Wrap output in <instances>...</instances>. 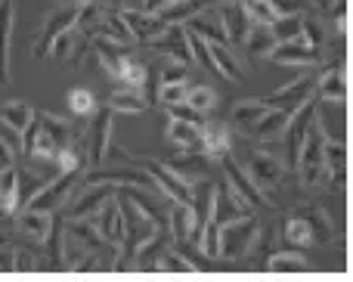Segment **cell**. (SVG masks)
I'll return each instance as SVG.
<instances>
[{"instance_id":"cell-1","label":"cell","mask_w":353,"mask_h":282,"mask_svg":"<svg viewBox=\"0 0 353 282\" xmlns=\"http://www.w3.org/2000/svg\"><path fill=\"white\" fill-rule=\"evenodd\" d=\"M325 134L316 121V112H313V121L307 128V137H304V146H301V155H298V165L294 171L301 174V183L304 190L310 192H335V183H332L329 171H325Z\"/></svg>"},{"instance_id":"cell-2","label":"cell","mask_w":353,"mask_h":282,"mask_svg":"<svg viewBox=\"0 0 353 282\" xmlns=\"http://www.w3.org/2000/svg\"><path fill=\"white\" fill-rule=\"evenodd\" d=\"M261 239V221L257 214L232 217L217 227V258L223 261H239L254 248V242Z\"/></svg>"},{"instance_id":"cell-3","label":"cell","mask_w":353,"mask_h":282,"mask_svg":"<svg viewBox=\"0 0 353 282\" xmlns=\"http://www.w3.org/2000/svg\"><path fill=\"white\" fill-rule=\"evenodd\" d=\"M112 121H115V112L109 105H103L87 118V128H84V165L87 168H99L109 155L112 146Z\"/></svg>"},{"instance_id":"cell-4","label":"cell","mask_w":353,"mask_h":282,"mask_svg":"<svg viewBox=\"0 0 353 282\" xmlns=\"http://www.w3.org/2000/svg\"><path fill=\"white\" fill-rule=\"evenodd\" d=\"M81 174H84V171H59L53 180H43V186L28 199V202H25V208L56 214L59 208H65L68 196H72L74 186L81 183Z\"/></svg>"},{"instance_id":"cell-5","label":"cell","mask_w":353,"mask_h":282,"mask_svg":"<svg viewBox=\"0 0 353 282\" xmlns=\"http://www.w3.org/2000/svg\"><path fill=\"white\" fill-rule=\"evenodd\" d=\"M115 199L121 205V217H124V245H121V258H134V252L149 239V236L159 230V223L149 214H143L134 202H130L124 192L115 190Z\"/></svg>"},{"instance_id":"cell-6","label":"cell","mask_w":353,"mask_h":282,"mask_svg":"<svg viewBox=\"0 0 353 282\" xmlns=\"http://www.w3.org/2000/svg\"><path fill=\"white\" fill-rule=\"evenodd\" d=\"M78 12H81V3H68V0H65V6H56V10H50L47 19H43V25H41V31H37V37H34L31 56H34V59H43V56H50L56 37H62L65 31L74 28V22H78Z\"/></svg>"},{"instance_id":"cell-7","label":"cell","mask_w":353,"mask_h":282,"mask_svg":"<svg viewBox=\"0 0 353 282\" xmlns=\"http://www.w3.org/2000/svg\"><path fill=\"white\" fill-rule=\"evenodd\" d=\"M245 174L254 180L257 190H263L270 196V192L282 183V177H285V165H282L279 155L263 152V149H251L248 161H245ZM270 199H273V196H270ZM273 202H276V199H273Z\"/></svg>"},{"instance_id":"cell-8","label":"cell","mask_w":353,"mask_h":282,"mask_svg":"<svg viewBox=\"0 0 353 282\" xmlns=\"http://www.w3.org/2000/svg\"><path fill=\"white\" fill-rule=\"evenodd\" d=\"M112 196H115V186L84 183V180H81V183L74 186L72 202H68V208L62 211V217H65V221H74V217H97V211L103 208Z\"/></svg>"},{"instance_id":"cell-9","label":"cell","mask_w":353,"mask_h":282,"mask_svg":"<svg viewBox=\"0 0 353 282\" xmlns=\"http://www.w3.org/2000/svg\"><path fill=\"white\" fill-rule=\"evenodd\" d=\"M65 233L68 239H74L78 245H84L90 254H97V258H121V248H115L112 242L103 239V233L97 230V223H93V217H74V221H65Z\"/></svg>"},{"instance_id":"cell-10","label":"cell","mask_w":353,"mask_h":282,"mask_svg":"<svg viewBox=\"0 0 353 282\" xmlns=\"http://www.w3.org/2000/svg\"><path fill=\"white\" fill-rule=\"evenodd\" d=\"M220 165H223V174H226V183H230V190L236 192V196H242L254 211H261V208H276L273 199H270L263 190H257L254 180L245 174V168H239L236 161L230 159V155H223V159H220Z\"/></svg>"},{"instance_id":"cell-11","label":"cell","mask_w":353,"mask_h":282,"mask_svg":"<svg viewBox=\"0 0 353 282\" xmlns=\"http://www.w3.org/2000/svg\"><path fill=\"white\" fill-rule=\"evenodd\" d=\"M267 59H273L276 66H313L316 68L325 62V53L310 47V43H304L301 37H294V41H279L270 50Z\"/></svg>"},{"instance_id":"cell-12","label":"cell","mask_w":353,"mask_h":282,"mask_svg":"<svg viewBox=\"0 0 353 282\" xmlns=\"http://www.w3.org/2000/svg\"><path fill=\"white\" fill-rule=\"evenodd\" d=\"M313 72H307V74H301V78H294L292 84H285V87H279V90H273L263 103L270 105V109H285L288 115H292L298 105H304L307 99H313Z\"/></svg>"},{"instance_id":"cell-13","label":"cell","mask_w":353,"mask_h":282,"mask_svg":"<svg viewBox=\"0 0 353 282\" xmlns=\"http://www.w3.org/2000/svg\"><path fill=\"white\" fill-rule=\"evenodd\" d=\"M146 47H152L159 56H168V59H176L183 62V66H192V50H189V31L186 25H168L165 31H161L159 37H155L152 43H146Z\"/></svg>"},{"instance_id":"cell-14","label":"cell","mask_w":353,"mask_h":282,"mask_svg":"<svg viewBox=\"0 0 353 282\" xmlns=\"http://www.w3.org/2000/svg\"><path fill=\"white\" fill-rule=\"evenodd\" d=\"M217 19H220V25H223V31H226L230 47H242L248 28L254 25L248 19V12H245L242 0H223V3H217Z\"/></svg>"},{"instance_id":"cell-15","label":"cell","mask_w":353,"mask_h":282,"mask_svg":"<svg viewBox=\"0 0 353 282\" xmlns=\"http://www.w3.org/2000/svg\"><path fill=\"white\" fill-rule=\"evenodd\" d=\"M199 152H205L211 161H220L232 152V128L226 121H205L199 137Z\"/></svg>"},{"instance_id":"cell-16","label":"cell","mask_w":353,"mask_h":282,"mask_svg":"<svg viewBox=\"0 0 353 282\" xmlns=\"http://www.w3.org/2000/svg\"><path fill=\"white\" fill-rule=\"evenodd\" d=\"M124 19V25H128V31L134 34V43H152L155 37L161 34V31L168 28L165 22H161L155 12H143L140 6H130V10H118Z\"/></svg>"},{"instance_id":"cell-17","label":"cell","mask_w":353,"mask_h":282,"mask_svg":"<svg viewBox=\"0 0 353 282\" xmlns=\"http://www.w3.org/2000/svg\"><path fill=\"white\" fill-rule=\"evenodd\" d=\"M313 97L316 99H325V103H335V105H344L347 99V74L344 68L332 66L313 81Z\"/></svg>"},{"instance_id":"cell-18","label":"cell","mask_w":353,"mask_h":282,"mask_svg":"<svg viewBox=\"0 0 353 282\" xmlns=\"http://www.w3.org/2000/svg\"><path fill=\"white\" fill-rule=\"evenodd\" d=\"M12 221H16L19 233H22L25 239L37 242V245H43V239H47L50 230H53V214H47V211H34V208L16 211Z\"/></svg>"},{"instance_id":"cell-19","label":"cell","mask_w":353,"mask_h":282,"mask_svg":"<svg viewBox=\"0 0 353 282\" xmlns=\"http://www.w3.org/2000/svg\"><path fill=\"white\" fill-rule=\"evenodd\" d=\"M97 230L103 233V239L112 242L115 248L124 245V217H121V205H118L115 196L97 211Z\"/></svg>"},{"instance_id":"cell-20","label":"cell","mask_w":353,"mask_h":282,"mask_svg":"<svg viewBox=\"0 0 353 282\" xmlns=\"http://www.w3.org/2000/svg\"><path fill=\"white\" fill-rule=\"evenodd\" d=\"M294 214H298L301 221L307 223V230H310L313 242L325 245V242L335 239V223H332V217L325 214L323 208H316V205H310V202H301L298 208H294Z\"/></svg>"},{"instance_id":"cell-21","label":"cell","mask_w":353,"mask_h":282,"mask_svg":"<svg viewBox=\"0 0 353 282\" xmlns=\"http://www.w3.org/2000/svg\"><path fill=\"white\" fill-rule=\"evenodd\" d=\"M12 25H16V0H0V84L10 81Z\"/></svg>"},{"instance_id":"cell-22","label":"cell","mask_w":353,"mask_h":282,"mask_svg":"<svg viewBox=\"0 0 353 282\" xmlns=\"http://www.w3.org/2000/svg\"><path fill=\"white\" fill-rule=\"evenodd\" d=\"M288 118H292V115H288L285 109H270V105H267V112H263V115L251 124L248 134L254 137V140H261V143H273V140H279V137H282Z\"/></svg>"},{"instance_id":"cell-23","label":"cell","mask_w":353,"mask_h":282,"mask_svg":"<svg viewBox=\"0 0 353 282\" xmlns=\"http://www.w3.org/2000/svg\"><path fill=\"white\" fill-rule=\"evenodd\" d=\"M205 43H208V56H211L214 72L223 74L226 81H242L245 78V68L239 66L232 47H226V43H217V41H205Z\"/></svg>"},{"instance_id":"cell-24","label":"cell","mask_w":353,"mask_h":282,"mask_svg":"<svg viewBox=\"0 0 353 282\" xmlns=\"http://www.w3.org/2000/svg\"><path fill=\"white\" fill-rule=\"evenodd\" d=\"M31 121H34V109L25 99H6V103H0V124L6 130L22 137Z\"/></svg>"},{"instance_id":"cell-25","label":"cell","mask_w":353,"mask_h":282,"mask_svg":"<svg viewBox=\"0 0 353 282\" xmlns=\"http://www.w3.org/2000/svg\"><path fill=\"white\" fill-rule=\"evenodd\" d=\"M105 105H109L112 112H124V115H140V112L149 109L143 90H137V87H121V84L109 93V103Z\"/></svg>"},{"instance_id":"cell-26","label":"cell","mask_w":353,"mask_h":282,"mask_svg":"<svg viewBox=\"0 0 353 282\" xmlns=\"http://www.w3.org/2000/svg\"><path fill=\"white\" fill-rule=\"evenodd\" d=\"M301 41L325 53V43H329V28H325L323 10H310V12H304V16H301Z\"/></svg>"},{"instance_id":"cell-27","label":"cell","mask_w":353,"mask_h":282,"mask_svg":"<svg viewBox=\"0 0 353 282\" xmlns=\"http://www.w3.org/2000/svg\"><path fill=\"white\" fill-rule=\"evenodd\" d=\"M97 34H103V37H109V41H115L118 47H134V34L128 31V25H124L121 12L112 10V6H105L103 19H99V25H97Z\"/></svg>"},{"instance_id":"cell-28","label":"cell","mask_w":353,"mask_h":282,"mask_svg":"<svg viewBox=\"0 0 353 282\" xmlns=\"http://www.w3.org/2000/svg\"><path fill=\"white\" fill-rule=\"evenodd\" d=\"M273 47H276V37H273V31H270V25H251L248 34H245V41H242V50L251 56V59H263V56H270Z\"/></svg>"},{"instance_id":"cell-29","label":"cell","mask_w":353,"mask_h":282,"mask_svg":"<svg viewBox=\"0 0 353 282\" xmlns=\"http://www.w3.org/2000/svg\"><path fill=\"white\" fill-rule=\"evenodd\" d=\"M168 165L174 168L180 177H205L208 168H211V159H208L205 152H199V149H186L183 155H176L174 161H168Z\"/></svg>"},{"instance_id":"cell-30","label":"cell","mask_w":353,"mask_h":282,"mask_svg":"<svg viewBox=\"0 0 353 282\" xmlns=\"http://www.w3.org/2000/svg\"><path fill=\"white\" fill-rule=\"evenodd\" d=\"M263 112H267V103H263V99H236V103L230 105L232 124H239L242 130H251V124H254Z\"/></svg>"},{"instance_id":"cell-31","label":"cell","mask_w":353,"mask_h":282,"mask_svg":"<svg viewBox=\"0 0 353 282\" xmlns=\"http://www.w3.org/2000/svg\"><path fill=\"white\" fill-rule=\"evenodd\" d=\"M115 81L121 87H137V90H143V84H146V62H140V59H134V56L124 53L121 62H118Z\"/></svg>"},{"instance_id":"cell-32","label":"cell","mask_w":353,"mask_h":282,"mask_svg":"<svg viewBox=\"0 0 353 282\" xmlns=\"http://www.w3.org/2000/svg\"><path fill=\"white\" fill-rule=\"evenodd\" d=\"M282 239H285V245L288 248H298V252H304V248H310L313 245V236H310V230H307V223L301 221L298 214H288V221L282 223Z\"/></svg>"},{"instance_id":"cell-33","label":"cell","mask_w":353,"mask_h":282,"mask_svg":"<svg viewBox=\"0 0 353 282\" xmlns=\"http://www.w3.org/2000/svg\"><path fill=\"white\" fill-rule=\"evenodd\" d=\"M267 270H273V273H304V270H310V264H307L304 252H298V248H288V252L270 254Z\"/></svg>"},{"instance_id":"cell-34","label":"cell","mask_w":353,"mask_h":282,"mask_svg":"<svg viewBox=\"0 0 353 282\" xmlns=\"http://www.w3.org/2000/svg\"><path fill=\"white\" fill-rule=\"evenodd\" d=\"M186 28L195 31L199 37H205V41H217V43H226V47H230V41H226V31H223V25H220L217 16L211 19L208 12H199V16H192L186 22Z\"/></svg>"},{"instance_id":"cell-35","label":"cell","mask_w":353,"mask_h":282,"mask_svg":"<svg viewBox=\"0 0 353 282\" xmlns=\"http://www.w3.org/2000/svg\"><path fill=\"white\" fill-rule=\"evenodd\" d=\"M199 137H201L199 124L180 121V118H171V124H168V140L180 149H199Z\"/></svg>"},{"instance_id":"cell-36","label":"cell","mask_w":353,"mask_h":282,"mask_svg":"<svg viewBox=\"0 0 353 282\" xmlns=\"http://www.w3.org/2000/svg\"><path fill=\"white\" fill-rule=\"evenodd\" d=\"M65 105L74 118H90L97 112V97L90 90H84V87H74V90H68Z\"/></svg>"},{"instance_id":"cell-37","label":"cell","mask_w":353,"mask_h":282,"mask_svg":"<svg viewBox=\"0 0 353 282\" xmlns=\"http://www.w3.org/2000/svg\"><path fill=\"white\" fill-rule=\"evenodd\" d=\"M325 171H329V177H332V183H338L341 186V180H344V143H335V140H325ZM335 186V190H338Z\"/></svg>"},{"instance_id":"cell-38","label":"cell","mask_w":353,"mask_h":282,"mask_svg":"<svg viewBox=\"0 0 353 282\" xmlns=\"http://www.w3.org/2000/svg\"><path fill=\"white\" fill-rule=\"evenodd\" d=\"M270 31H273L276 43H279V41H294V37H301V16H298V12L276 16V22H270Z\"/></svg>"},{"instance_id":"cell-39","label":"cell","mask_w":353,"mask_h":282,"mask_svg":"<svg viewBox=\"0 0 353 282\" xmlns=\"http://www.w3.org/2000/svg\"><path fill=\"white\" fill-rule=\"evenodd\" d=\"M186 103L192 105V109H199L201 115H208V112H214V105H217V93L205 84H195L186 90Z\"/></svg>"},{"instance_id":"cell-40","label":"cell","mask_w":353,"mask_h":282,"mask_svg":"<svg viewBox=\"0 0 353 282\" xmlns=\"http://www.w3.org/2000/svg\"><path fill=\"white\" fill-rule=\"evenodd\" d=\"M242 6L254 25H270V22H276V16H279L270 0H242Z\"/></svg>"},{"instance_id":"cell-41","label":"cell","mask_w":353,"mask_h":282,"mask_svg":"<svg viewBox=\"0 0 353 282\" xmlns=\"http://www.w3.org/2000/svg\"><path fill=\"white\" fill-rule=\"evenodd\" d=\"M16 186H19V202L25 205L43 186V180L34 177V174H28V171H22V168H16Z\"/></svg>"},{"instance_id":"cell-42","label":"cell","mask_w":353,"mask_h":282,"mask_svg":"<svg viewBox=\"0 0 353 282\" xmlns=\"http://www.w3.org/2000/svg\"><path fill=\"white\" fill-rule=\"evenodd\" d=\"M186 90H189L186 81H168V84L159 87V103H165V105L186 103Z\"/></svg>"},{"instance_id":"cell-43","label":"cell","mask_w":353,"mask_h":282,"mask_svg":"<svg viewBox=\"0 0 353 282\" xmlns=\"http://www.w3.org/2000/svg\"><path fill=\"white\" fill-rule=\"evenodd\" d=\"M168 115H171V118H180V121H189V124H199V128L208 121V118L201 115L199 109H192L189 103H174V105H168Z\"/></svg>"},{"instance_id":"cell-44","label":"cell","mask_w":353,"mask_h":282,"mask_svg":"<svg viewBox=\"0 0 353 282\" xmlns=\"http://www.w3.org/2000/svg\"><path fill=\"white\" fill-rule=\"evenodd\" d=\"M12 270L19 273H34L41 270V261L28 252V248H12Z\"/></svg>"},{"instance_id":"cell-45","label":"cell","mask_w":353,"mask_h":282,"mask_svg":"<svg viewBox=\"0 0 353 282\" xmlns=\"http://www.w3.org/2000/svg\"><path fill=\"white\" fill-rule=\"evenodd\" d=\"M12 168H16V149H12L10 143L0 137V174L12 171Z\"/></svg>"},{"instance_id":"cell-46","label":"cell","mask_w":353,"mask_h":282,"mask_svg":"<svg viewBox=\"0 0 353 282\" xmlns=\"http://www.w3.org/2000/svg\"><path fill=\"white\" fill-rule=\"evenodd\" d=\"M68 3H90V0H68Z\"/></svg>"}]
</instances>
